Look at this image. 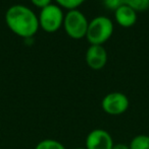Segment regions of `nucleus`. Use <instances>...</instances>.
Masks as SVG:
<instances>
[{"instance_id":"1","label":"nucleus","mask_w":149,"mask_h":149,"mask_svg":"<svg viewBox=\"0 0 149 149\" xmlns=\"http://www.w3.org/2000/svg\"><path fill=\"white\" fill-rule=\"evenodd\" d=\"M5 22L9 30L25 39L36 35L39 29V19L30 7L23 4H14L5 12Z\"/></svg>"},{"instance_id":"2","label":"nucleus","mask_w":149,"mask_h":149,"mask_svg":"<svg viewBox=\"0 0 149 149\" xmlns=\"http://www.w3.org/2000/svg\"><path fill=\"white\" fill-rule=\"evenodd\" d=\"M113 33V22L109 17L99 15L89 22L86 39L90 45H102L110 39Z\"/></svg>"},{"instance_id":"3","label":"nucleus","mask_w":149,"mask_h":149,"mask_svg":"<svg viewBox=\"0 0 149 149\" xmlns=\"http://www.w3.org/2000/svg\"><path fill=\"white\" fill-rule=\"evenodd\" d=\"M38 19L42 30L46 33H55L64 24V14L59 5L50 3L49 5L41 8Z\"/></svg>"},{"instance_id":"4","label":"nucleus","mask_w":149,"mask_h":149,"mask_svg":"<svg viewBox=\"0 0 149 149\" xmlns=\"http://www.w3.org/2000/svg\"><path fill=\"white\" fill-rule=\"evenodd\" d=\"M62 26H64L66 33L71 38L80 40L82 38L86 37L89 22H88L86 15L81 10L71 9L64 15Z\"/></svg>"},{"instance_id":"5","label":"nucleus","mask_w":149,"mask_h":149,"mask_svg":"<svg viewBox=\"0 0 149 149\" xmlns=\"http://www.w3.org/2000/svg\"><path fill=\"white\" fill-rule=\"evenodd\" d=\"M130 102L126 94L119 91H113L106 94L101 102L102 110L110 116H119L127 112Z\"/></svg>"},{"instance_id":"6","label":"nucleus","mask_w":149,"mask_h":149,"mask_svg":"<svg viewBox=\"0 0 149 149\" xmlns=\"http://www.w3.org/2000/svg\"><path fill=\"white\" fill-rule=\"evenodd\" d=\"M112 137L106 130H92L86 138V149H112L113 146Z\"/></svg>"},{"instance_id":"7","label":"nucleus","mask_w":149,"mask_h":149,"mask_svg":"<svg viewBox=\"0 0 149 149\" xmlns=\"http://www.w3.org/2000/svg\"><path fill=\"white\" fill-rule=\"evenodd\" d=\"M86 63L93 70H100L107 63V52L102 45H90L86 52Z\"/></svg>"},{"instance_id":"8","label":"nucleus","mask_w":149,"mask_h":149,"mask_svg":"<svg viewBox=\"0 0 149 149\" xmlns=\"http://www.w3.org/2000/svg\"><path fill=\"white\" fill-rule=\"evenodd\" d=\"M114 18L115 22L121 26L130 28L137 22V11H135L130 6L123 4L114 10Z\"/></svg>"},{"instance_id":"9","label":"nucleus","mask_w":149,"mask_h":149,"mask_svg":"<svg viewBox=\"0 0 149 149\" xmlns=\"http://www.w3.org/2000/svg\"><path fill=\"white\" fill-rule=\"evenodd\" d=\"M130 149H149V136L138 135L131 140Z\"/></svg>"},{"instance_id":"10","label":"nucleus","mask_w":149,"mask_h":149,"mask_svg":"<svg viewBox=\"0 0 149 149\" xmlns=\"http://www.w3.org/2000/svg\"><path fill=\"white\" fill-rule=\"evenodd\" d=\"M35 149H66L62 143L54 139H44L36 145Z\"/></svg>"},{"instance_id":"11","label":"nucleus","mask_w":149,"mask_h":149,"mask_svg":"<svg viewBox=\"0 0 149 149\" xmlns=\"http://www.w3.org/2000/svg\"><path fill=\"white\" fill-rule=\"evenodd\" d=\"M125 4L135 11H144L149 8V0H125Z\"/></svg>"},{"instance_id":"12","label":"nucleus","mask_w":149,"mask_h":149,"mask_svg":"<svg viewBox=\"0 0 149 149\" xmlns=\"http://www.w3.org/2000/svg\"><path fill=\"white\" fill-rule=\"evenodd\" d=\"M56 3L61 7H64L66 9H78L80 5L86 0H55Z\"/></svg>"},{"instance_id":"13","label":"nucleus","mask_w":149,"mask_h":149,"mask_svg":"<svg viewBox=\"0 0 149 149\" xmlns=\"http://www.w3.org/2000/svg\"><path fill=\"white\" fill-rule=\"evenodd\" d=\"M104 4L107 8L112 10H115L121 6L123 4H125V0H103Z\"/></svg>"},{"instance_id":"14","label":"nucleus","mask_w":149,"mask_h":149,"mask_svg":"<svg viewBox=\"0 0 149 149\" xmlns=\"http://www.w3.org/2000/svg\"><path fill=\"white\" fill-rule=\"evenodd\" d=\"M51 1L52 0H31V2H32L35 6H37V7H39V8H43V7H45V6L49 5V4L51 3Z\"/></svg>"},{"instance_id":"15","label":"nucleus","mask_w":149,"mask_h":149,"mask_svg":"<svg viewBox=\"0 0 149 149\" xmlns=\"http://www.w3.org/2000/svg\"><path fill=\"white\" fill-rule=\"evenodd\" d=\"M112 149H130V146L124 143H117V144H113Z\"/></svg>"},{"instance_id":"16","label":"nucleus","mask_w":149,"mask_h":149,"mask_svg":"<svg viewBox=\"0 0 149 149\" xmlns=\"http://www.w3.org/2000/svg\"><path fill=\"white\" fill-rule=\"evenodd\" d=\"M75 149H86V148L85 147H84V148L83 147H77V148H75Z\"/></svg>"}]
</instances>
